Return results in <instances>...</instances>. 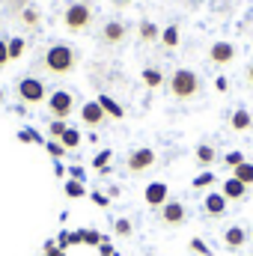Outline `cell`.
<instances>
[{"instance_id":"1","label":"cell","mask_w":253,"mask_h":256,"mask_svg":"<svg viewBox=\"0 0 253 256\" xmlns=\"http://www.w3.org/2000/svg\"><path fill=\"white\" fill-rule=\"evenodd\" d=\"M42 66H45L48 74H54V78H66V74H72V72L78 68V51H74L72 45H66V42H54V45L45 51Z\"/></svg>"},{"instance_id":"2","label":"cell","mask_w":253,"mask_h":256,"mask_svg":"<svg viewBox=\"0 0 253 256\" xmlns=\"http://www.w3.org/2000/svg\"><path fill=\"white\" fill-rule=\"evenodd\" d=\"M167 90L176 102H194L202 96V78L194 68H176L167 80Z\"/></svg>"},{"instance_id":"3","label":"cell","mask_w":253,"mask_h":256,"mask_svg":"<svg viewBox=\"0 0 253 256\" xmlns=\"http://www.w3.org/2000/svg\"><path fill=\"white\" fill-rule=\"evenodd\" d=\"M92 21H96V12H92V6L90 3H68L63 12V27L68 33H86L90 27H92Z\"/></svg>"},{"instance_id":"4","label":"cell","mask_w":253,"mask_h":256,"mask_svg":"<svg viewBox=\"0 0 253 256\" xmlns=\"http://www.w3.org/2000/svg\"><path fill=\"white\" fill-rule=\"evenodd\" d=\"M15 96H18L24 104H42V102H48L45 80H39V78H33V74H27V78H21V80H18Z\"/></svg>"},{"instance_id":"5","label":"cell","mask_w":253,"mask_h":256,"mask_svg":"<svg viewBox=\"0 0 253 256\" xmlns=\"http://www.w3.org/2000/svg\"><path fill=\"white\" fill-rule=\"evenodd\" d=\"M48 114L51 120H68L74 114V96L68 90H57L48 96Z\"/></svg>"},{"instance_id":"6","label":"cell","mask_w":253,"mask_h":256,"mask_svg":"<svg viewBox=\"0 0 253 256\" xmlns=\"http://www.w3.org/2000/svg\"><path fill=\"white\" fill-rule=\"evenodd\" d=\"M155 164H158V155H155V149H149V146H140V149L128 152V158H126V167L131 173H146V170H152Z\"/></svg>"},{"instance_id":"7","label":"cell","mask_w":253,"mask_h":256,"mask_svg":"<svg viewBox=\"0 0 253 256\" xmlns=\"http://www.w3.org/2000/svg\"><path fill=\"white\" fill-rule=\"evenodd\" d=\"M158 220H161L164 226H182V224L188 220V208H185V202H179V200H167V202L158 208Z\"/></svg>"},{"instance_id":"8","label":"cell","mask_w":253,"mask_h":256,"mask_svg":"<svg viewBox=\"0 0 253 256\" xmlns=\"http://www.w3.org/2000/svg\"><path fill=\"white\" fill-rule=\"evenodd\" d=\"M126 39H128V27L122 21H108V24L102 27V42L110 45V48H120Z\"/></svg>"},{"instance_id":"9","label":"cell","mask_w":253,"mask_h":256,"mask_svg":"<svg viewBox=\"0 0 253 256\" xmlns=\"http://www.w3.org/2000/svg\"><path fill=\"white\" fill-rule=\"evenodd\" d=\"M226 206H230V200L220 191H208L206 200H202V214L206 218H224L226 214Z\"/></svg>"},{"instance_id":"10","label":"cell","mask_w":253,"mask_h":256,"mask_svg":"<svg viewBox=\"0 0 253 256\" xmlns=\"http://www.w3.org/2000/svg\"><path fill=\"white\" fill-rule=\"evenodd\" d=\"M236 60V45L232 42H214L212 48H208V63L212 66H230Z\"/></svg>"},{"instance_id":"11","label":"cell","mask_w":253,"mask_h":256,"mask_svg":"<svg viewBox=\"0 0 253 256\" xmlns=\"http://www.w3.org/2000/svg\"><path fill=\"white\" fill-rule=\"evenodd\" d=\"M143 200H146L149 208H161V206L170 200V188H167V182H149L146 191H143Z\"/></svg>"},{"instance_id":"12","label":"cell","mask_w":253,"mask_h":256,"mask_svg":"<svg viewBox=\"0 0 253 256\" xmlns=\"http://www.w3.org/2000/svg\"><path fill=\"white\" fill-rule=\"evenodd\" d=\"M80 120L86 128H102L108 122V114L102 110L98 102H86V104H80Z\"/></svg>"},{"instance_id":"13","label":"cell","mask_w":253,"mask_h":256,"mask_svg":"<svg viewBox=\"0 0 253 256\" xmlns=\"http://www.w3.org/2000/svg\"><path fill=\"white\" fill-rule=\"evenodd\" d=\"M248 242H250V236H248L244 226H230V230L224 232V244H226V250H242Z\"/></svg>"},{"instance_id":"14","label":"cell","mask_w":253,"mask_h":256,"mask_svg":"<svg viewBox=\"0 0 253 256\" xmlns=\"http://www.w3.org/2000/svg\"><path fill=\"white\" fill-rule=\"evenodd\" d=\"M248 191H250V188H248V185H242L236 176H230V179L220 185V194H224L230 202H238V200H244V196H248Z\"/></svg>"},{"instance_id":"15","label":"cell","mask_w":253,"mask_h":256,"mask_svg":"<svg viewBox=\"0 0 253 256\" xmlns=\"http://www.w3.org/2000/svg\"><path fill=\"white\" fill-rule=\"evenodd\" d=\"M18 21H21L27 30H36V27L42 24V12H39V6H33V3H24V6L18 9Z\"/></svg>"},{"instance_id":"16","label":"cell","mask_w":253,"mask_h":256,"mask_svg":"<svg viewBox=\"0 0 253 256\" xmlns=\"http://www.w3.org/2000/svg\"><path fill=\"white\" fill-rule=\"evenodd\" d=\"M102 242H108L98 230H74L72 232V244H90V248H98Z\"/></svg>"},{"instance_id":"17","label":"cell","mask_w":253,"mask_h":256,"mask_svg":"<svg viewBox=\"0 0 253 256\" xmlns=\"http://www.w3.org/2000/svg\"><path fill=\"white\" fill-rule=\"evenodd\" d=\"M137 39H140V42H146V45L161 42V30H158V24H152L149 18H143V21L137 24Z\"/></svg>"},{"instance_id":"18","label":"cell","mask_w":253,"mask_h":256,"mask_svg":"<svg viewBox=\"0 0 253 256\" xmlns=\"http://www.w3.org/2000/svg\"><path fill=\"white\" fill-rule=\"evenodd\" d=\"M230 128H232V131H238V134H242V131H250V128H253L250 110H248V108H238V110L230 116Z\"/></svg>"},{"instance_id":"19","label":"cell","mask_w":253,"mask_h":256,"mask_svg":"<svg viewBox=\"0 0 253 256\" xmlns=\"http://www.w3.org/2000/svg\"><path fill=\"white\" fill-rule=\"evenodd\" d=\"M194 155H196V164H200V167H212V164L218 161V149H214L212 143H200Z\"/></svg>"},{"instance_id":"20","label":"cell","mask_w":253,"mask_h":256,"mask_svg":"<svg viewBox=\"0 0 253 256\" xmlns=\"http://www.w3.org/2000/svg\"><path fill=\"white\" fill-rule=\"evenodd\" d=\"M6 51H9V63H15V60H21V57H24L27 42H24L21 36H12V39H6Z\"/></svg>"},{"instance_id":"21","label":"cell","mask_w":253,"mask_h":256,"mask_svg":"<svg viewBox=\"0 0 253 256\" xmlns=\"http://www.w3.org/2000/svg\"><path fill=\"white\" fill-rule=\"evenodd\" d=\"M140 78H143V84H146L149 90H158V86H164V74H161L158 68H152V66H146V68L140 72Z\"/></svg>"},{"instance_id":"22","label":"cell","mask_w":253,"mask_h":256,"mask_svg":"<svg viewBox=\"0 0 253 256\" xmlns=\"http://www.w3.org/2000/svg\"><path fill=\"white\" fill-rule=\"evenodd\" d=\"M96 102L102 104V110H104L108 116H114V120H122V116H126V110H122V108H120V104H116V102H114L110 96H98Z\"/></svg>"},{"instance_id":"23","label":"cell","mask_w":253,"mask_h":256,"mask_svg":"<svg viewBox=\"0 0 253 256\" xmlns=\"http://www.w3.org/2000/svg\"><path fill=\"white\" fill-rule=\"evenodd\" d=\"M63 194L68 196V200H80V196H86V185L84 182H78V179H66L63 182Z\"/></svg>"},{"instance_id":"24","label":"cell","mask_w":253,"mask_h":256,"mask_svg":"<svg viewBox=\"0 0 253 256\" xmlns=\"http://www.w3.org/2000/svg\"><path fill=\"white\" fill-rule=\"evenodd\" d=\"M161 45L164 48H179V27L176 24H167L161 30Z\"/></svg>"},{"instance_id":"25","label":"cell","mask_w":253,"mask_h":256,"mask_svg":"<svg viewBox=\"0 0 253 256\" xmlns=\"http://www.w3.org/2000/svg\"><path fill=\"white\" fill-rule=\"evenodd\" d=\"M232 176L242 182V185H248V188H253V164L250 161H244V164H238L236 170H232Z\"/></svg>"},{"instance_id":"26","label":"cell","mask_w":253,"mask_h":256,"mask_svg":"<svg viewBox=\"0 0 253 256\" xmlns=\"http://www.w3.org/2000/svg\"><path fill=\"white\" fill-rule=\"evenodd\" d=\"M66 146V152H72V149H78L80 146V131L78 128H66V134H63V140H60Z\"/></svg>"},{"instance_id":"27","label":"cell","mask_w":253,"mask_h":256,"mask_svg":"<svg viewBox=\"0 0 253 256\" xmlns=\"http://www.w3.org/2000/svg\"><path fill=\"white\" fill-rule=\"evenodd\" d=\"M114 232H116L120 238H131V236H134V226H131V220H128V218H116Z\"/></svg>"},{"instance_id":"28","label":"cell","mask_w":253,"mask_h":256,"mask_svg":"<svg viewBox=\"0 0 253 256\" xmlns=\"http://www.w3.org/2000/svg\"><path fill=\"white\" fill-rule=\"evenodd\" d=\"M196 191H202V188H212L214 185V173H208V170H202L200 176H194V182H190Z\"/></svg>"},{"instance_id":"29","label":"cell","mask_w":253,"mask_h":256,"mask_svg":"<svg viewBox=\"0 0 253 256\" xmlns=\"http://www.w3.org/2000/svg\"><path fill=\"white\" fill-rule=\"evenodd\" d=\"M66 128H68V122H66V120H51V126H48V134H51V140H63Z\"/></svg>"},{"instance_id":"30","label":"cell","mask_w":253,"mask_h":256,"mask_svg":"<svg viewBox=\"0 0 253 256\" xmlns=\"http://www.w3.org/2000/svg\"><path fill=\"white\" fill-rule=\"evenodd\" d=\"M110 158H114V155H110V149H104V152H98V155L92 158V167H96L98 173H108V164H110Z\"/></svg>"},{"instance_id":"31","label":"cell","mask_w":253,"mask_h":256,"mask_svg":"<svg viewBox=\"0 0 253 256\" xmlns=\"http://www.w3.org/2000/svg\"><path fill=\"white\" fill-rule=\"evenodd\" d=\"M190 250H194L196 256H214V250H212L202 238H190Z\"/></svg>"},{"instance_id":"32","label":"cell","mask_w":253,"mask_h":256,"mask_svg":"<svg viewBox=\"0 0 253 256\" xmlns=\"http://www.w3.org/2000/svg\"><path fill=\"white\" fill-rule=\"evenodd\" d=\"M18 140H21V143H42L39 131H33V128H21V131H18Z\"/></svg>"},{"instance_id":"33","label":"cell","mask_w":253,"mask_h":256,"mask_svg":"<svg viewBox=\"0 0 253 256\" xmlns=\"http://www.w3.org/2000/svg\"><path fill=\"white\" fill-rule=\"evenodd\" d=\"M45 149H48V152H51V158H57V161L66 155V146L60 143V140H48V143H45Z\"/></svg>"},{"instance_id":"34","label":"cell","mask_w":253,"mask_h":256,"mask_svg":"<svg viewBox=\"0 0 253 256\" xmlns=\"http://www.w3.org/2000/svg\"><path fill=\"white\" fill-rule=\"evenodd\" d=\"M224 164H226L230 170H236L238 164H244V155H242V152H226V155H224Z\"/></svg>"},{"instance_id":"35","label":"cell","mask_w":253,"mask_h":256,"mask_svg":"<svg viewBox=\"0 0 253 256\" xmlns=\"http://www.w3.org/2000/svg\"><path fill=\"white\" fill-rule=\"evenodd\" d=\"M57 248H60V250H68V248H72V232H68V230H63V232L57 236Z\"/></svg>"},{"instance_id":"36","label":"cell","mask_w":253,"mask_h":256,"mask_svg":"<svg viewBox=\"0 0 253 256\" xmlns=\"http://www.w3.org/2000/svg\"><path fill=\"white\" fill-rule=\"evenodd\" d=\"M9 66V51H6V39H0V72Z\"/></svg>"},{"instance_id":"37","label":"cell","mask_w":253,"mask_h":256,"mask_svg":"<svg viewBox=\"0 0 253 256\" xmlns=\"http://www.w3.org/2000/svg\"><path fill=\"white\" fill-rule=\"evenodd\" d=\"M98 256H120V254L110 248V242H102V244H98Z\"/></svg>"},{"instance_id":"38","label":"cell","mask_w":253,"mask_h":256,"mask_svg":"<svg viewBox=\"0 0 253 256\" xmlns=\"http://www.w3.org/2000/svg\"><path fill=\"white\" fill-rule=\"evenodd\" d=\"M90 200H92L96 206H108V202H110V200H108L104 194H98V191H90Z\"/></svg>"},{"instance_id":"39","label":"cell","mask_w":253,"mask_h":256,"mask_svg":"<svg viewBox=\"0 0 253 256\" xmlns=\"http://www.w3.org/2000/svg\"><path fill=\"white\" fill-rule=\"evenodd\" d=\"M68 179H78V182H84V167H68Z\"/></svg>"},{"instance_id":"40","label":"cell","mask_w":253,"mask_h":256,"mask_svg":"<svg viewBox=\"0 0 253 256\" xmlns=\"http://www.w3.org/2000/svg\"><path fill=\"white\" fill-rule=\"evenodd\" d=\"M42 256H66V250H60V248H54V250H42Z\"/></svg>"},{"instance_id":"41","label":"cell","mask_w":253,"mask_h":256,"mask_svg":"<svg viewBox=\"0 0 253 256\" xmlns=\"http://www.w3.org/2000/svg\"><path fill=\"white\" fill-rule=\"evenodd\" d=\"M214 86H218V90L224 92V90H226V78H218V80H214Z\"/></svg>"},{"instance_id":"42","label":"cell","mask_w":253,"mask_h":256,"mask_svg":"<svg viewBox=\"0 0 253 256\" xmlns=\"http://www.w3.org/2000/svg\"><path fill=\"white\" fill-rule=\"evenodd\" d=\"M128 3H134V0H114V6H120V9H126Z\"/></svg>"},{"instance_id":"43","label":"cell","mask_w":253,"mask_h":256,"mask_svg":"<svg viewBox=\"0 0 253 256\" xmlns=\"http://www.w3.org/2000/svg\"><path fill=\"white\" fill-rule=\"evenodd\" d=\"M248 84H250V90H253V66L248 68Z\"/></svg>"},{"instance_id":"44","label":"cell","mask_w":253,"mask_h":256,"mask_svg":"<svg viewBox=\"0 0 253 256\" xmlns=\"http://www.w3.org/2000/svg\"><path fill=\"white\" fill-rule=\"evenodd\" d=\"M250 238H253V232H250Z\"/></svg>"}]
</instances>
